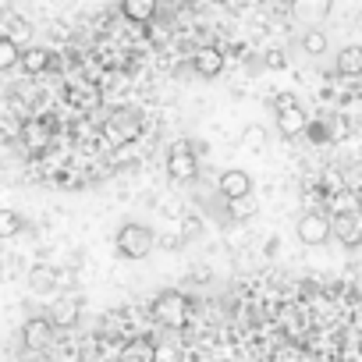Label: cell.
Returning <instances> with one entry per match:
<instances>
[{"instance_id":"1","label":"cell","mask_w":362,"mask_h":362,"mask_svg":"<svg viewBox=\"0 0 362 362\" xmlns=\"http://www.w3.org/2000/svg\"><path fill=\"white\" fill-rule=\"evenodd\" d=\"M117 252L124 256V259H146L149 252H153V231L146 228V224H121V231H117Z\"/></svg>"},{"instance_id":"2","label":"cell","mask_w":362,"mask_h":362,"mask_svg":"<svg viewBox=\"0 0 362 362\" xmlns=\"http://www.w3.org/2000/svg\"><path fill=\"white\" fill-rule=\"evenodd\" d=\"M167 174H170V181H181V185L199 174V156H196V149H192L189 139H177L170 146V153H167Z\"/></svg>"},{"instance_id":"3","label":"cell","mask_w":362,"mask_h":362,"mask_svg":"<svg viewBox=\"0 0 362 362\" xmlns=\"http://www.w3.org/2000/svg\"><path fill=\"white\" fill-rule=\"evenodd\" d=\"M153 316L163 323V327H185L189 323V298L181 291H160L153 298Z\"/></svg>"},{"instance_id":"4","label":"cell","mask_w":362,"mask_h":362,"mask_svg":"<svg viewBox=\"0 0 362 362\" xmlns=\"http://www.w3.org/2000/svg\"><path fill=\"white\" fill-rule=\"evenodd\" d=\"M277 128H281L284 139H295V135L309 132V117H305V110L295 103V96H281V100H277Z\"/></svg>"},{"instance_id":"5","label":"cell","mask_w":362,"mask_h":362,"mask_svg":"<svg viewBox=\"0 0 362 362\" xmlns=\"http://www.w3.org/2000/svg\"><path fill=\"white\" fill-rule=\"evenodd\" d=\"M139 128H142V117L135 110H117L107 124H103V135L114 142V146H124L132 139H139Z\"/></svg>"},{"instance_id":"6","label":"cell","mask_w":362,"mask_h":362,"mask_svg":"<svg viewBox=\"0 0 362 362\" xmlns=\"http://www.w3.org/2000/svg\"><path fill=\"white\" fill-rule=\"evenodd\" d=\"M295 231H298V238L305 242V245H323L327 238H330V231H334V224L323 217V214H316V210H309V214H302L298 217V224H295Z\"/></svg>"},{"instance_id":"7","label":"cell","mask_w":362,"mask_h":362,"mask_svg":"<svg viewBox=\"0 0 362 362\" xmlns=\"http://www.w3.org/2000/svg\"><path fill=\"white\" fill-rule=\"evenodd\" d=\"M54 128H57V121H54V117H36V121H25V124H22V146H25L29 153L47 149V146H50V139H54Z\"/></svg>"},{"instance_id":"8","label":"cell","mask_w":362,"mask_h":362,"mask_svg":"<svg viewBox=\"0 0 362 362\" xmlns=\"http://www.w3.org/2000/svg\"><path fill=\"white\" fill-rule=\"evenodd\" d=\"M217 189L228 203H238V199H252V177L245 170H224L221 181H217Z\"/></svg>"},{"instance_id":"9","label":"cell","mask_w":362,"mask_h":362,"mask_svg":"<svg viewBox=\"0 0 362 362\" xmlns=\"http://www.w3.org/2000/svg\"><path fill=\"white\" fill-rule=\"evenodd\" d=\"M330 11H334V0H291V15L309 29H316L323 18H330Z\"/></svg>"},{"instance_id":"10","label":"cell","mask_w":362,"mask_h":362,"mask_svg":"<svg viewBox=\"0 0 362 362\" xmlns=\"http://www.w3.org/2000/svg\"><path fill=\"white\" fill-rule=\"evenodd\" d=\"M192 68H196V75H203V78H217V75L224 71V50H221V47H199V50L192 54Z\"/></svg>"},{"instance_id":"11","label":"cell","mask_w":362,"mask_h":362,"mask_svg":"<svg viewBox=\"0 0 362 362\" xmlns=\"http://www.w3.org/2000/svg\"><path fill=\"white\" fill-rule=\"evenodd\" d=\"M22 334H25L29 348H47L54 341V320L50 316H33V320H25Z\"/></svg>"},{"instance_id":"12","label":"cell","mask_w":362,"mask_h":362,"mask_svg":"<svg viewBox=\"0 0 362 362\" xmlns=\"http://www.w3.org/2000/svg\"><path fill=\"white\" fill-rule=\"evenodd\" d=\"M57 284H61L57 267H50V263H36V267L29 270V288H33L36 295H50Z\"/></svg>"},{"instance_id":"13","label":"cell","mask_w":362,"mask_h":362,"mask_svg":"<svg viewBox=\"0 0 362 362\" xmlns=\"http://www.w3.org/2000/svg\"><path fill=\"white\" fill-rule=\"evenodd\" d=\"M334 231H337V238H341L344 245H358V242H362V217L341 214V217L334 221Z\"/></svg>"},{"instance_id":"14","label":"cell","mask_w":362,"mask_h":362,"mask_svg":"<svg viewBox=\"0 0 362 362\" xmlns=\"http://www.w3.org/2000/svg\"><path fill=\"white\" fill-rule=\"evenodd\" d=\"M121 15H124L128 22L146 25V22L156 15V0H121Z\"/></svg>"},{"instance_id":"15","label":"cell","mask_w":362,"mask_h":362,"mask_svg":"<svg viewBox=\"0 0 362 362\" xmlns=\"http://www.w3.org/2000/svg\"><path fill=\"white\" fill-rule=\"evenodd\" d=\"M337 71L341 75H362V47L358 43H351V47H344L341 54H337Z\"/></svg>"},{"instance_id":"16","label":"cell","mask_w":362,"mask_h":362,"mask_svg":"<svg viewBox=\"0 0 362 362\" xmlns=\"http://www.w3.org/2000/svg\"><path fill=\"white\" fill-rule=\"evenodd\" d=\"M22 64H25V71L40 75V71L54 68V54H50V50H43V47H33V50H25V54H22Z\"/></svg>"},{"instance_id":"17","label":"cell","mask_w":362,"mask_h":362,"mask_svg":"<svg viewBox=\"0 0 362 362\" xmlns=\"http://www.w3.org/2000/svg\"><path fill=\"white\" fill-rule=\"evenodd\" d=\"M50 320H54L57 330H68V327L78 323V305H75V302H57L54 313H50Z\"/></svg>"},{"instance_id":"18","label":"cell","mask_w":362,"mask_h":362,"mask_svg":"<svg viewBox=\"0 0 362 362\" xmlns=\"http://www.w3.org/2000/svg\"><path fill=\"white\" fill-rule=\"evenodd\" d=\"M18 61H22L18 40H11V36H0V71H11Z\"/></svg>"},{"instance_id":"19","label":"cell","mask_w":362,"mask_h":362,"mask_svg":"<svg viewBox=\"0 0 362 362\" xmlns=\"http://www.w3.org/2000/svg\"><path fill=\"white\" fill-rule=\"evenodd\" d=\"M302 50H305L309 57L327 54V33H323V29H309V33L302 36Z\"/></svg>"},{"instance_id":"20","label":"cell","mask_w":362,"mask_h":362,"mask_svg":"<svg viewBox=\"0 0 362 362\" xmlns=\"http://www.w3.org/2000/svg\"><path fill=\"white\" fill-rule=\"evenodd\" d=\"M71 100H75L82 110H96V107H100V89H96V86H78V89H71Z\"/></svg>"},{"instance_id":"21","label":"cell","mask_w":362,"mask_h":362,"mask_svg":"<svg viewBox=\"0 0 362 362\" xmlns=\"http://www.w3.org/2000/svg\"><path fill=\"white\" fill-rule=\"evenodd\" d=\"M22 217L15 214V210H0V238H15L18 231H22Z\"/></svg>"},{"instance_id":"22","label":"cell","mask_w":362,"mask_h":362,"mask_svg":"<svg viewBox=\"0 0 362 362\" xmlns=\"http://www.w3.org/2000/svg\"><path fill=\"white\" fill-rule=\"evenodd\" d=\"M267 142V132H263V124H249L245 132H242V146H249V149H259Z\"/></svg>"},{"instance_id":"23","label":"cell","mask_w":362,"mask_h":362,"mask_svg":"<svg viewBox=\"0 0 362 362\" xmlns=\"http://www.w3.org/2000/svg\"><path fill=\"white\" fill-rule=\"evenodd\" d=\"M228 206H231V217H235V221H245V217L256 214V203H252V199H238V203H228Z\"/></svg>"},{"instance_id":"24","label":"cell","mask_w":362,"mask_h":362,"mask_svg":"<svg viewBox=\"0 0 362 362\" xmlns=\"http://www.w3.org/2000/svg\"><path fill=\"white\" fill-rule=\"evenodd\" d=\"M284 64H288V57H284L281 50H270V54H267V68L277 71V68H284Z\"/></svg>"},{"instance_id":"25","label":"cell","mask_w":362,"mask_h":362,"mask_svg":"<svg viewBox=\"0 0 362 362\" xmlns=\"http://www.w3.org/2000/svg\"><path fill=\"white\" fill-rule=\"evenodd\" d=\"M355 29H358V33H362V11H358V15H355Z\"/></svg>"}]
</instances>
